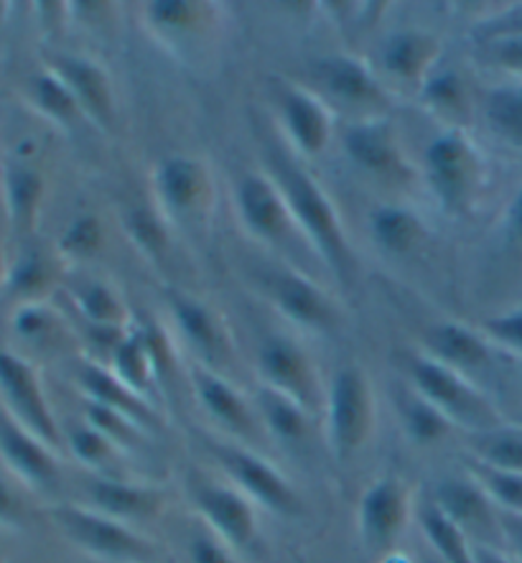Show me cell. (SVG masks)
Segmentation results:
<instances>
[{
	"mask_svg": "<svg viewBox=\"0 0 522 563\" xmlns=\"http://www.w3.org/2000/svg\"><path fill=\"white\" fill-rule=\"evenodd\" d=\"M0 404L8 416L52 449L59 444V429L36 369L8 350H0Z\"/></svg>",
	"mask_w": 522,
	"mask_h": 563,
	"instance_id": "obj_3",
	"label": "cell"
},
{
	"mask_svg": "<svg viewBox=\"0 0 522 563\" xmlns=\"http://www.w3.org/2000/svg\"><path fill=\"white\" fill-rule=\"evenodd\" d=\"M23 520H26V505L11 482L0 474V528L13 530L23 526Z\"/></svg>",
	"mask_w": 522,
	"mask_h": 563,
	"instance_id": "obj_40",
	"label": "cell"
},
{
	"mask_svg": "<svg viewBox=\"0 0 522 563\" xmlns=\"http://www.w3.org/2000/svg\"><path fill=\"white\" fill-rule=\"evenodd\" d=\"M5 224H8V217L3 209V197H0V280H3V273H5Z\"/></svg>",
	"mask_w": 522,
	"mask_h": 563,
	"instance_id": "obj_50",
	"label": "cell"
},
{
	"mask_svg": "<svg viewBox=\"0 0 522 563\" xmlns=\"http://www.w3.org/2000/svg\"><path fill=\"white\" fill-rule=\"evenodd\" d=\"M154 19L166 26H187L195 19V5L191 3H156L154 5Z\"/></svg>",
	"mask_w": 522,
	"mask_h": 563,
	"instance_id": "obj_44",
	"label": "cell"
},
{
	"mask_svg": "<svg viewBox=\"0 0 522 563\" xmlns=\"http://www.w3.org/2000/svg\"><path fill=\"white\" fill-rule=\"evenodd\" d=\"M191 563H232V559L220 543L209 541V538H197L191 543Z\"/></svg>",
	"mask_w": 522,
	"mask_h": 563,
	"instance_id": "obj_45",
	"label": "cell"
},
{
	"mask_svg": "<svg viewBox=\"0 0 522 563\" xmlns=\"http://www.w3.org/2000/svg\"><path fill=\"white\" fill-rule=\"evenodd\" d=\"M100 243V228L92 217H82L77 220L64 235V251L75 253V255H87L92 253Z\"/></svg>",
	"mask_w": 522,
	"mask_h": 563,
	"instance_id": "obj_39",
	"label": "cell"
},
{
	"mask_svg": "<svg viewBox=\"0 0 522 563\" xmlns=\"http://www.w3.org/2000/svg\"><path fill=\"white\" fill-rule=\"evenodd\" d=\"M195 503L202 510L209 526L216 536L224 538L230 545H251L255 538V512L251 500L240 495L237 489L199 482L195 485Z\"/></svg>",
	"mask_w": 522,
	"mask_h": 563,
	"instance_id": "obj_9",
	"label": "cell"
},
{
	"mask_svg": "<svg viewBox=\"0 0 522 563\" xmlns=\"http://www.w3.org/2000/svg\"><path fill=\"white\" fill-rule=\"evenodd\" d=\"M42 195L44 181L34 168L23 164H5L3 176H0V197H3L8 228L15 232H29L34 228Z\"/></svg>",
	"mask_w": 522,
	"mask_h": 563,
	"instance_id": "obj_12",
	"label": "cell"
},
{
	"mask_svg": "<svg viewBox=\"0 0 522 563\" xmlns=\"http://www.w3.org/2000/svg\"><path fill=\"white\" fill-rule=\"evenodd\" d=\"M280 174H284L286 191L288 199H291L293 212L299 214V220L303 224H307L309 235L316 240L319 251L329 257V263L342 268L344 261H347V247H344L340 224H336L332 207L326 205L324 195H321L319 187L309 179V176H303L291 166H280Z\"/></svg>",
	"mask_w": 522,
	"mask_h": 563,
	"instance_id": "obj_7",
	"label": "cell"
},
{
	"mask_svg": "<svg viewBox=\"0 0 522 563\" xmlns=\"http://www.w3.org/2000/svg\"><path fill=\"white\" fill-rule=\"evenodd\" d=\"M408 518V493L398 479H380L359 503V536L369 551H388L396 545Z\"/></svg>",
	"mask_w": 522,
	"mask_h": 563,
	"instance_id": "obj_8",
	"label": "cell"
},
{
	"mask_svg": "<svg viewBox=\"0 0 522 563\" xmlns=\"http://www.w3.org/2000/svg\"><path fill=\"white\" fill-rule=\"evenodd\" d=\"M276 296L280 307L291 313L293 319L307 321V324H324L329 319L326 301L321 299V294L311 284H307V280L284 273L276 280Z\"/></svg>",
	"mask_w": 522,
	"mask_h": 563,
	"instance_id": "obj_23",
	"label": "cell"
},
{
	"mask_svg": "<svg viewBox=\"0 0 522 563\" xmlns=\"http://www.w3.org/2000/svg\"><path fill=\"white\" fill-rule=\"evenodd\" d=\"M431 344L436 350L438 357H444L448 365L474 369L481 367L487 362V347L477 334L467 332V329L446 324L431 332Z\"/></svg>",
	"mask_w": 522,
	"mask_h": 563,
	"instance_id": "obj_21",
	"label": "cell"
},
{
	"mask_svg": "<svg viewBox=\"0 0 522 563\" xmlns=\"http://www.w3.org/2000/svg\"><path fill=\"white\" fill-rule=\"evenodd\" d=\"M56 77L69 87V92L75 95L79 108L92 112L95 118L108 123L110 120V87L102 71L95 64L85 59H75V56H59L54 59Z\"/></svg>",
	"mask_w": 522,
	"mask_h": 563,
	"instance_id": "obj_14",
	"label": "cell"
},
{
	"mask_svg": "<svg viewBox=\"0 0 522 563\" xmlns=\"http://www.w3.org/2000/svg\"><path fill=\"white\" fill-rule=\"evenodd\" d=\"M487 329L497 336V340L508 344V347L522 352V311L508 313V317L489 321Z\"/></svg>",
	"mask_w": 522,
	"mask_h": 563,
	"instance_id": "obj_43",
	"label": "cell"
},
{
	"mask_svg": "<svg viewBox=\"0 0 522 563\" xmlns=\"http://www.w3.org/2000/svg\"><path fill=\"white\" fill-rule=\"evenodd\" d=\"M286 118L288 128H291L293 139L299 141L301 148H307L309 154H316V151L326 143V118L316 102L307 95H288L286 100Z\"/></svg>",
	"mask_w": 522,
	"mask_h": 563,
	"instance_id": "obj_22",
	"label": "cell"
},
{
	"mask_svg": "<svg viewBox=\"0 0 522 563\" xmlns=\"http://www.w3.org/2000/svg\"><path fill=\"white\" fill-rule=\"evenodd\" d=\"M441 510L459 526L464 533H481L487 528H500V520L492 512L489 500L479 482L467 479H446L438 485L436 500Z\"/></svg>",
	"mask_w": 522,
	"mask_h": 563,
	"instance_id": "obj_11",
	"label": "cell"
},
{
	"mask_svg": "<svg viewBox=\"0 0 522 563\" xmlns=\"http://www.w3.org/2000/svg\"><path fill=\"white\" fill-rule=\"evenodd\" d=\"M79 299H82V309H85L87 317H92L98 321H108V319L118 317L115 299H112V296L100 286L87 288V291L79 296Z\"/></svg>",
	"mask_w": 522,
	"mask_h": 563,
	"instance_id": "obj_42",
	"label": "cell"
},
{
	"mask_svg": "<svg viewBox=\"0 0 522 563\" xmlns=\"http://www.w3.org/2000/svg\"><path fill=\"white\" fill-rule=\"evenodd\" d=\"M240 205H243L245 220L260 235L278 238L280 230L286 228L284 205H280V199L270 184H265L263 179H247L240 187Z\"/></svg>",
	"mask_w": 522,
	"mask_h": 563,
	"instance_id": "obj_18",
	"label": "cell"
},
{
	"mask_svg": "<svg viewBox=\"0 0 522 563\" xmlns=\"http://www.w3.org/2000/svg\"><path fill=\"white\" fill-rule=\"evenodd\" d=\"M79 380H82L85 390L90 393L92 404L115 410V413L131 418L133 423H151V421H154V416H151L148 406L143 404L141 398H135L127 385L115 380V377H110L108 373H102L100 367H82V373H79Z\"/></svg>",
	"mask_w": 522,
	"mask_h": 563,
	"instance_id": "obj_16",
	"label": "cell"
},
{
	"mask_svg": "<svg viewBox=\"0 0 522 563\" xmlns=\"http://www.w3.org/2000/svg\"><path fill=\"white\" fill-rule=\"evenodd\" d=\"M324 77L332 95L344 102H369L375 100V82L367 71L355 62L336 59L324 67Z\"/></svg>",
	"mask_w": 522,
	"mask_h": 563,
	"instance_id": "obj_26",
	"label": "cell"
},
{
	"mask_svg": "<svg viewBox=\"0 0 522 563\" xmlns=\"http://www.w3.org/2000/svg\"><path fill=\"white\" fill-rule=\"evenodd\" d=\"M34 98L38 108H42L46 115L59 120V123H71L79 112V102L75 100V95H71L69 87L54 75H42L34 79Z\"/></svg>",
	"mask_w": 522,
	"mask_h": 563,
	"instance_id": "obj_30",
	"label": "cell"
},
{
	"mask_svg": "<svg viewBox=\"0 0 522 563\" xmlns=\"http://www.w3.org/2000/svg\"><path fill=\"white\" fill-rule=\"evenodd\" d=\"M510 235L515 240H522V191L510 209Z\"/></svg>",
	"mask_w": 522,
	"mask_h": 563,
	"instance_id": "obj_48",
	"label": "cell"
},
{
	"mask_svg": "<svg viewBox=\"0 0 522 563\" xmlns=\"http://www.w3.org/2000/svg\"><path fill=\"white\" fill-rule=\"evenodd\" d=\"M131 228H133V232H135V238L141 240L143 245H148V247H158L160 243H164V232L158 230V224L151 220V217L146 214V212H135L133 217H131Z\"/></svg>",
	"mask_w": 522,
	"mask_h": 563,
	"instance_id": "obj_46",
	"label": "cell"
},
{
	"mask_svg": "<svg viewBox=\"0 0 522 563\" xmlns=\"http://www.w3.org/2000/svg\"><path fill=\"white\" fill-rule=\"evenodd\" d=\"M13 329L15 334L23 336V340L38 342L52 332V313L42 307H36V303H26V307L15 311Z\"/></svg>",
	"mask_w": 522,
	"mask_h": 563,
	"instance_id": "obj_38",
	"label": "cell"
},
{
	"mask_svg": "<svg viewBox=\"0 0 522 563\" xmlns=\"http://www.w3.org/2000/svg\"><path fill=\"white\" fill-rule=\"evenodd\" d=\"M204 189V174L195 161L171 158L160 168V191L174 207L195 205Z\"/></svg>",
	"mask_w": 522,
	"mask_h": 563,
	"instance_id": "obj_24",
	"label": "cell"
},
{
	"mask_svg": "<svg viewBox=\"0 0 522 563\" xmlns=\"http://www.w3.org/2000/svg\"><path fill=\"white\" fill-rule=\"evenodd\" d=\"M373 423V400L363 373L342 369L329 393V439L340 460H347L367 441Z\"/></svg>",
	"mask_w": 522,
	"mask_h": 563,
	"instance_id": "obj_4",
	"label": "cell"
},
{
	"mask_svg": "<svg viewBox=\"0 0 522 563\" xmlns=\"http://www.w3.org/2000/svg\"><path fill=\"white\" fill-rule=\"evenodd\" d=\"M263 413L265 421H268V429L273 437L280 441H288V444H299V441L307 439L309 433V413L301 404H296L293 398L284 396L278 390H265L263 396Z\"/></svg>",
	"mask_w": 522,
	"mask_h": 563,
	"instance_id": "obj_20",
	"label": "cell"
},
{
	"mask_svg": "<svg viewBox=\"0 0 522 563\" xmlns=\"http://www.w3.org/2000/svg\"><path fill=\"white\" fill-rule=\"evenodd\" d=\"M477 482L485 489L489 500L500 503L504 512L522 515V474L495 470V466L479 464Z\"/></svg>",
	"mask_w": 522,
	"mask_h": 563,
	"instance_id": "obj_29",
	"label": "cell"
},
{
	"mask_svg": "<svg viewBox=\"0 0 522 563\" xmlns=\"http://www.w3.org/2000/svg\"><path fill=\"white\" fill-rule=\"evenodd\" d=\"M487 56L504 69L522 71V36H497L487 44Z\"/></svg>",
	"mask_w": 522,
	"mask_h": 563,
	"instance_id": "obj_41",
	"label": "cell"
},
{
	"mask_svg": "<svg viewBox=\"0 0 522 563\" xmlns=\"http://www.w3.org/2000/svg\"><path fill=\"white\" fill-rule=\"evenodd\" d=\"M497 520H500V533L508 538L512 549H515V553L522 559V515L502 512L497 515Z\"/></svg>",
	"mask_w": 522,
	"mask_h": 563,
	"instance_id": "obj_47",
	"label": "cell"
},
{
	"mask_svg": "<svg viewBox=\"0 0 522 563\" xmlns=\"http://www.w3.org/2000/svg\"><path fill=\"white\" fill-rule=\"evenodd\" d=\"M263 373L270 380V390L284 393L303 408L313 404V380L307 357L286 340H270L263 347Z\"/></svg>",
	"mask_w": 522,
	"mask_h": 563,
	"instance_id": "obj_10",
	"label": "cell"
},
{
	"mask_svg": "<svg viewBox=\"0 0 522 563\" xmlns=\"http://www.w3.org/2000/svg\"><path fill=\"white\" fill-rule=\"evenodd\" d=\"M46 280H49V271H46V263L38 253H26L13 265V271L8 273V288L15 296L42 294Z\"/></svg>",
	"mask_w": 522,
	"mask_h": 563,
	"instance_id": "obj_33",
	"label": "cell"
},
{
	"mask_svg": "<svg viewBox=\"0 0 522 563\" xmlns=\"http://www.w3.org/2000/svg\"><path fill=\"white\" fill-rule=\"evenodd\" d=\"M504 36H522V15L510 23V31H504Z\"/></svg>",
	"mask_w": 522,
	"mask_h": 563,
	"instance_id": "obj_52",
	"label": "cell"
},
{
	"mask_svg": "<svg viewBox=\"0 0 522 563\" xmlns=\"http://www.w3.org/2000/svg\"><path fill=\"white\" fill-rule=\"evenodd\" d=\"M8 561V530L0 528V563Z\"/></svg>",
	"mask_w": 522,
	"mask_h": 563,
	"instance_id": "obj_51",
	"label": "cell"
},
{
	"mask_svg": "<svg viewBox=\"0 0 522 563\" xmlns=\"http://www.w3.org/2000/svg\"><path fill=\"white\" fill-rule=\"evenodd\" d=\"M413 380L425 404L436 408L448 423L467 426L477 433L497 429V413L487 398H481L452 367L433 360H415Z\"/></svg>",
	"mask_w": 522,
	"mask_h": 563,
	"instance_id": "obj_2",
	"label": "cell"
},
{
	"mask_svg": "<svg viewBox=\"0 0 522 563\" xmlns=\"http://www.w3.org/2000/svg\"><path fill=\"white\" fill-rule=\"evenodd\" d=\"M433 54V42L418 34H398L385 46V67L396 75L413 77Z\"/></svg>",
	"mask_w": 522,
	"mask_h": 563,
	"instance_id": "obj_27",
	"label": "cell"
},
{
	"mask_svg": "<svg viewBox=\"0 0 522 563\" xmlns=\"http://www.w3.org/2000/svg\"><path fill=\"white\" fill-rule=\"evenodd\" d=\"M429 164L438 195L444 197L448 205L459 202V199L467 195L474 172V158L467 143L456 139V135H446V139H441L431 146Z\"/></svg>",
	"mask_w": 522,
	"mask_h": 563,
	"instance_id": "obj_13",
	"label": "cell"
},
{
	"mask_svg": "<svg viewBox=\"0 0 522 563\" xmlns=\"http://www.w3.org/2000/svg\"><path fill=\"white\" fill-rule=\"evenodd\" d=\"M176 311H179V319L184 329H187V334L191 336V342H197L199 347L212 355L220 347V336H216V329L212 319H209V313L199 307H191V303H179Z\"/></svg>",
	"mask_w": 522,
	"mask_h": 563,
	"instance_id": "obj_37",
	"label": "cell"
},
{
	"mask_svg": "<svg viewBox=\"0 0 522 563\" xmlns=\"http://www.w3.org/2000/svg\"><path fill=\"white\" fill-rule=\"evenodd\" d=\"M349 154L355 156L359 164L373 168V172H382V168H390L392 158H396V151H392L390 135L385 128L365 125L357 128V131L349 133L347 139Z\"/></svg>",
	"mask_w": 522,
	"mask_h": 563,
	"instance_id": "obj_28",
	"label": "cell"
},
{
	"mask_svg": "<svg viewBox=\"0 0 522 563\" xmlns=\"http://www.w3.org/2000/svg\"><path fill=\"white\" fill-rule=\"evenodd\" d=\"M474 449L481 456V464L522 474V431H485L474 441Z\"/></svg>",
	"mask_w": 522,
	"mask_h": 563,
	"instance_id": "obj_25",
	"label": "cell"
},
{
	"mask_svg": "<svg viewBox=\"0 0 522 563\" xmlns=\"http://www.w3.org/2000/svg\"><path fill=\"white\" fill-rule=\"evenodd\" d=\"M69 449L79 462H85L90 466H100L112 452V441L104 437L102 431L95 429V426H85V429L71 431Z\"/></svg>",
	"mask_w": 522,
	"mask_h": 563,
	"instance_id": "obj_35",
	"label": "cell"
},
{
	"mask_svg": "<svg viewBox=\"0 0 522 563\" xmlns=\"http://www.w3.org/2000/svg\"><path fill=\"white\" fill-rule=\"evenodd\" d=\"M197 388H199V398H202L204 408L222 426H227V429L235 433L253 431L251 410H247L245 400L240 398L227 383H222L220 377H214V375H199Z\"/></svg>",
	"mask_w": 522,
	"mask_h": 563,
	"instance_id": "obj_19",
	"label": "cell"
},
{
	"mask_svg": "<svg viewBox=\"0 0 522 563\" xmlns=\"http://www.w3.org/2000/svg\"><path fill=\"white\" fill-rule=\"evenodd\" d=\"M474 559H477V563H510L502 553L489 549V545H474Z\"/></svg>",
	"mask_w": 522,
	"mask_h": 563,
	"instance_id": "obj_49",
	"label": "cell"
},
{
	"mask_svg": "<svg viewBox=\"0 0 522 563\" xmlns=\"http://www.w3.org/2000/svg\"><path fill=\"white\" fill-rule=\"evenodd\" d=\"M0 462L21 485L36 493H52L59 485V464L52 446L0 408Z\"/></svg>",
	"mask_w": 522,
	"mask_h": 563,
	"instance_id": "obj_5",
	"label": "cell"
},
{
	"mask_svg": "<svg viewBox=\"0 0 522 563\" xmlns=\"http://www.w3.org/2000/svg\"><path fill=\"white\" fill-rule=\"evenodd\" d=\"M421 526L429 536V541L444 563H477L474 549L469 545V536L438 508L436 503H429L421 510Z\"/></svg>",
	"mask_w": 522,
	"mask_h": 563,
	"instance_id": "obj_17",
	"label": "cell"
},
{
	"mask_svg": "<svg viewBox=\"0 0 522 563\" xmlns=\"http://www.w3.org/2000/svg\"><path fill=\"white\" fill-rule=\"evenodd\" d=\"M146 350H143L141 336H133V340L123 342L118 347V369L120 377H123L127 388H146Z\"/></svg>",
	"mask_w": 522,
	"mask_h": 563,
	"instance_id": "obj_36",
	"label": "cell"
},
{
	"mask_svg": "<svg viewBox=\"0 0 522 563\" xmlns=\"http://www.w3.org/2000/svg\"><path fill=\"white\" fill-rule=\"evenodd\" d=\"M49 518L77 549L112 563H141L154 556L146 538L133 533L123 522L100 510L77 508V505H56Z\"/></svg>",
	"mask_w": 522,
	"mask_h": 563,
	"instance_id": "obj_1",
	"label": "cell"
},
{
	"mask_svg": "<svg viewBox=\"0 0 522 563\" xmlns=\"http://www.w3.org/2000/svg\"><path fill=\"white\" fill-rule=\"evenodd\" d=\"M90 497L95 508L115 520L146 518V515L154 512L158 505L156 493H151L146 487L127 485V482H118V479H92Z\"/></svg>",
	"mask_w": 522,
	"mask_h": 563,
	"instance_id": "obj_15",
	"label": "cell"
},
{
	"mask_svg": "<svg viewBox=\"0 0 522 563\" xmlns=\"http://www.w3.org/2000/svg\"><path fill=\"white\" fill-rule=\"evenodd\" d=\"M487 115L497 133L522 143V90H497L487 104Z\"/></svg>",
	"mask_w": 522,
	"mask_h": 563,
	"instance_id": "obj_32",
	"label": "cell"
},
{
	"mask_svg": "<svg viewBox=\"0 0 522 563\" xmlns=\"http://www.w3.org/2000/svg\"><path fill=\"white\" fill-rule=\"evenodd\" d=\"M406 418L408 431H411V437L415 441H436L438 437H444L448 429L446 418L431 404H425V400H415V404L408 406Z\"/></svg>",
	"mask_w": 522,
	"mask_h": 563,
	"instance_id": "obj_34",
	"label": "cell"
},
{
	"mask_svg": "<svg viewBox=\"0 0 522 563\" xmlns=\"http://www.w3.org/2000/svg\"><path fill=\"white\" fill-rule=\"evenodd\" d=\"M209 449H212L216 462L227 470L230 477L245 489L247 497L258 500L268 510L284 515L299 508L293 489L286 482L284 474H278L268 462H263L260 456L230 444H209Z\"/></svg>",
	"mask_w": 522,
	"mask_h": 563,
	"instance_id": "obj_6",
	"label": "cell"
},
{
	"mask_svg": "<svg viewBox=\"0 0 522 563\" xmlns=\"http://www.w3.org/2000/svg\"><path fill=\"white\" fill-rule=\"evenodd\" d=\"M375 235L392 253H403L418 235L415 220L403 209H382L375 217Z\"/></svg>",
	"mask_w": 522,
	"mask_h": 563,
	"instance_id": "obj_31",
	"label": "cell"
}]
</instances>
